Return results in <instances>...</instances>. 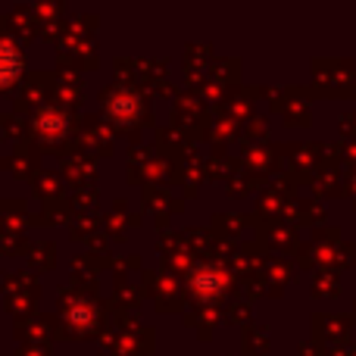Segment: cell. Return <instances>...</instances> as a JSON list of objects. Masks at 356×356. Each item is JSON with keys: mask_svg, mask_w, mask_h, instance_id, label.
<instances>
[{"mask_svg": "<svg viewBox=\"0 0 356 356\" xmlns=\"http://www.w3.org/2000/svg\"><path fill=\"white\" fill-rule=\"evenodd\" d=\"M19 69H22V56H19L16 44L10 41H0V88L16 81Z\"/></svg>", "mask_w": 356, "mask_h": 356, "instance_id": "6da1fadb", "label": "cell"}, {"mask_svg": "<svg viewBox=\"0 0 356 356\" xmlns=\"http://www.w3.org/2000/svg\"><path fill=\"white\" fill-rule=\"evenodd\" d=\"M222 272L213 269V266H200V269L194 272V278H191V284H194V291H200V294H216V291L222 288Z\"/></svg>", "mask_w": 356, "mask_h": 356, "instance_id": "7a4b0ae2", "label": "cell"}, {"mask_svg": "<svg viewBox=\"0 0 356 356\" xmlns=\"http://www.w3.org/2000/svg\"><path fill=\"white\" fill-rule=\"evenodd\" d=\"M110 113L113 116H119V119H131L138 113V100L131 97V94H125V91L113 94L110 97Z\"/></svg>", "mask_w": 356, "mask_h": 356, "instance_id": "3957f363", "label": "cell"}, {"mask_svg": "<svg viewBox=\"0 0 356 356\" xmlns=\"http://www.w3.org/2000/svg\"><path fill=\"white\" fill-rule=\"evenodd\" d=\"M72 319H75V322H88V309L75 307V309H72Z\"/></svg>", "mask_w": 356, "mask_h": 356, "instance_id": "277c9868", "label": "cell"}]
</instances>
